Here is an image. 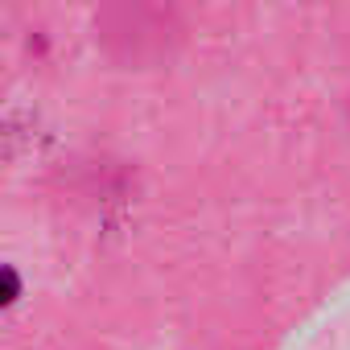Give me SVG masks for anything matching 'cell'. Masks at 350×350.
<instances>
[]
</instances>
